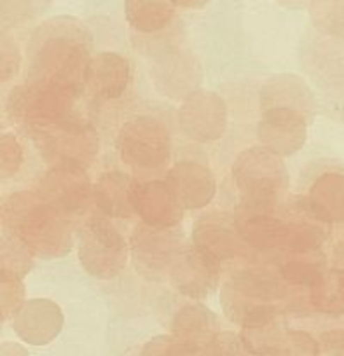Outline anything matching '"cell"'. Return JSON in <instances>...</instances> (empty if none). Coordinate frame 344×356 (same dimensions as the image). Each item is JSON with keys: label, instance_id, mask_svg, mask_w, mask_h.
I'll list each match as a JSON object with an SVG mask.
<instances>
[{"label": "cell", "instance_id": "7c38bea8", "mask_svg": "<svg viewBox=\"0 0 344 356\" xmlns=\"http://www.w3.org/2000/svg\"><path fill=\"white\" fill-rule=\"evenodd\" d=\"M39 193L47 203L65 215H77L93 204V182L84 168L53 164L39 184Z\"/></svg>", "mask_w": 344, "mask_h": 356}, {"label": "cell", "instance_id": "9a60e30c", "mask_svg": "<svg viewBox=\"0 0 344 356\" xmlns=\"http://www.w3.org/2000/svg\"><path fill=\"white\" fill-rule=\"evenodd\" d=\"M311 119L297 111L267 108L260 112L257 136L264 149L280 157L294 156L304 147Z\"/></svg>", "mask_w": 344, "mask_h": 356}, {"label": "cell", "instance_id": "83f0119b", "mask_svg": "<svg viewBox=\"0 0 344 356\" xmlns=\"http://www.w3.org/2000/svg\"><path fill=\"white\" fill-rule=\"evenodd\" d=\"M309 306L323 316L337 318L344 314V271L327 267L318 282L309 286Z\"/></svg>", "mask_w": 344, "mask_h": 356}, {"label": "cell", "instance_id": "44dd1931", "mask_svg": "<svg viewBox=\"0 0 344 356\" xmlns=\"http://www.w3.org/2000/svg\"><path fill=\"white\" fill-rule=\"evenodd\" d=\"M260 112L267 108H288L297 111L311 119L316 102L313 91L301 77L294 74H278L267 79L259 93Z\"/></svg>", "mask_w": 344, "mask_h": 356}, {"label": "cell", "instance_id": "3957f363", "mask_svg": "<svg viewBox=\"0 0 344 356\" xmlns=\"http://www.w3.org/2000/svg\"><path fill=\"white\" fill-rule=\"evenodd\" d=\"M288 285L278 271L247 267L233 273L220 290L226 316L242 328L260 327L280 318V304L287 299Z\"/></svg>", "mask_w": 344, "mask_h": 356}, {"label": "cell", "instance_id": "5b68a950", "mask_svg": "<svg viewBox=\"0 0 344 356\" xmlns=\"http://www.w3.org/2000/svg\"><path fill=\"white\" fill-rule=\"evenodd\" d=\"M44 159L53 164H74L88 170L100 152V138L95 126L74 114L30 133Z\"/></svg>", "mask_w": 344, "mask_h": 356}, {"label": "cell", "instance_id": "8fae6325", "mask_svg": "<svg viewBox=\"0 0 344 356\" xmlns=\"http://www.w3.org/2000/svg\"><path fill=\"white\" fill-rule=\"evenodd\" d=\"M168 280L180 296L206 299L219 286L220 264L194 245H182L168 269Z\"/></svg>", "mask_w": 344, "mask_h": 356}, {"label": "cell", "instance_id": "60d3db41", "mask_svg": "<svg viewBox=\"0 0 344 356\" xmlns=\"http://www.w3.org/2000/svg\"><path fill=\"white\" fill-rule=\"evenodd\" d=\"M0 356H29V353L18 344H2L0 346Z\"/></svg>", "mask_w": 344, "mask_h": 356}, {"label": "cell", "instance_id": "52a82bcc", "mask_svg": "<svg viewBox=\"0 0 344 356\" xmlns=\"http://www.w3.org/2000/svg\"><path fill=\"white\" fill-rule=\"evenodd\" d=\"M79 262L96 280L118 278L128 262L130 246L105 215H91L79 231Z\"/></svg>", "mask_w": 344, "mask_h": 356}, {"label": "cell", "instance_id": "2e32d148", "mask_svg": "<svg viewBox=\"0 0 344 356\" xmlns=\"http://www.w3.org/2000/svg\"><path fill=\"white\" fill-rule=\"evenodd\" d=\"M192 245L219 264L235 259L243 243L235 227V218L227 211H206L192 225Z\"/></svg>", "mask_w": 344, "mask_h": 356}, {"label": "cell", "instance_id": "74e56055", "mask_svg": "<svg viewBox=\"0 0 344 356\" xmlns=\"http://www.w3.org/2000/svg\"><path fill=\"white\" fill-rule=\"evenodd\" d=\"M196 353L189 351L182 346L173 335H157L150 339L142 349L140 356H194Z\"/></svg>", "mask_w": 344, "mask_h": 356}, {"label": "cell", "instance_id": "1f68e13d", "mask_svg": "<svg viewBox=\"0 0 344 356\" xmlns=\"http://www.w3.org/2000/svg\"><path fill=\"white\" fill-rule=\"evenodd\" d=\"M23 304H25V283L22 276L0 271V325L16 316Z\"/></svg>", "mask_w": 344, "mask_h": 356}, {"label": "cell", "instance_id": "836d02e7", "mask_svg": "<svg viewBox=\"0 0 344 356\" xmlns=\"http://www.w3.org/2000/svg\"><path fill=\"white\" fill-rule=\"evenodd\" d=\"M25 152L15 135H0V184L8 182L22 170Z\"/></svg>", "mask_w": 344, "mask_h": 356}, {"label": "cell", "instance_id": "8992f818", "mask_svg": "<svg viewBox=\"0 0 344 356\" xmlns=\"http://www.w3.org/2000/svg\"><path fill=\"white\" fill-rule=\"evenodd\" d=\"M118 150L136 175H156L170 164L171 133L159 118L135 115L119 131Z\"/></svg>", "mask_w": 344, "mask_h": 356}, {"label": "cell", "instance_id": "cb8c5ba5", "mask_svg": "<svg viewBox=\"0 0 344 356\" xmlns=\"http://www.w3.org/2000/svg\"><path fill=\"white\" fill-rule=\"evenodd\" d=\"M304 197L316 217L325 224L332 225L344 222V173H322L311 184L308 196Z\"/></svg>", "mask_w": 344, "mask_h": 356}, {"label": "cell", "instance_id": "8d00e7d4", "mask_svg": "<svg viewBox=\"0 0 344 356\" xmlns=\"http://www.w3.org/2000/svg\"><path fill=\"white\" fill-rule=\"evenodd\" d=\"M194 356H249V353L243 348L240 335L233 332H219L217 337Z\"/></svg>", "mask_w": 344, "mask_h": 356}, {"label": "cell", "instance_id": "b9f144b4", "mask_svg": "<svg viewBox=\"0 0 344 356\" xmlns=\"http://www.w3.org/2000/svg\"><path fill=\"white\" fill-rule=\"evenodd\" d=\"M334 262H336L337 269L344 271V238H341L334 248Z\"/></svg>", "mask_w": 344, "mask_h": 356}, {"label": "cell", "instance_id": "f35d334b", "mask_svg": "<svg viewBox=\"0 0 344 356\" xmlns=\"http://www.w3.org/2000/svg\"><path fill=\"white\" fill-rule=\"evenodd\" d=\"M318 356H344V330H329L320 337Z\"/></svg>", "mask_w": 344, "mask_h": 356}, {"label": "cell", "instance_id": "d590c367", "mask_svg": "<svg viewBox=\"0 0 344 356\" xmlns=\"http://www.w3.org/2000/svg\"><path fill=\"white\" fill-rule=\"evenodd\" d=\"M22 65V51L18 42L0 30V82L11 81L19 72Z\"/></svg>", "mask_w": 344, "mask_h": 356}, {"label": "cell", "instance_id": "ba28073f", "mask_svg": "<svg viewBox=\"0 0 344 356\" xmlns=\"http://www.w3.org/2000/svg\"><path fill=\"white\" fill-rule=\"evenodd\" d=\"M79 98L51 88L25 82L8 98V115L26 135L74 114Z\"/></svg>", "mask_w": 344, "mask_h": 356}, {"label": "cell", "instance_id": "ffe728a7", "mask_svg": "<svg viewBox=\"0 0 344 356\" xmlns=\"http://www.w3.org/2000/svg\"><path fill=\"white\" fill-rule=\"evenodd\" d=\"M63 313L49 299H33L23 304L15 316V328L22 339L36 346L53 341L63 328Z\"/></svg>", "mask_w": 344, "mask_h": 356}, {"label": "cell", "instance_id": "4316f807", "mask_svg": "<svg viewBox=\"0 0 344 356\" xmlns=\"http://www.w3.org/2000/svg\"><path fill=\"white\" fill-rule=\"evenodd\" d=\"M192 70H198V67H192L191 58L171 51V54L161 58L159 63L154 67V77L157 88L166 93V97L185 98L199 82V77H194Z\"/></svg>", "mask_w": 344, "mask_h": 356}, {"label": "cell", "instance_id": "d6986e66", "mask_svg": "<svg viewBox=\"0 0 344 356\" xmlns=\"http://www.w3.org/2000/svg\"><path fill=\"white\" fill-rule=\"evenodd\" d=\"M132 82V67L123 54L102 51L93 54L88 67L86 88L93 97L112 102L125 97Z\"/></svg>", "mask_w": 344, "mask_h": 356}, {"label": "cell", "instance_id": "30bf717a", "mask_svg": "<svg viewBox=\"0 0 344 356\" xmlns=\"http://www.w3.org/2000/svg\"><path fill=\"white\" fill-rule=\"evenodd\" d=\"M177 118L178 128L187 138L199 143H210L224 136L229 112L224 98L215 91L196 89L184 98Z\"/></svg>", "mask_w": 344, "mask_h": 356}, {"label": "cell", "instance_id": "7bdbcfd3", "mask_svg": "<svg viewBox=\"0 0 344 356\" xmlns=\"http://www.w3.org/2000/svg\"><path fill=\"white\" fill-rule=\"evenodd\" d=\"M278 2L288 9H301L306 4H309V0H278Z\"/></svg>", "mask_w": 344, "mask_h": 356}, {"label": "cell", "instance_id": "7a4b0ae2", "mask_svg": "<svg viewBox=\"0 0 344 356\" xmlns=\"http://www.w3.org/2000/svg\"><path fill=\"white\" fill-rule=\"evenodd\" d=\"M4 231L22 239L33 257L61 259L74 248L70 217L47 203L39 191H18L0 207Z\"/></svg>", "mask_w": 344, "mask_h": 356}, {"label": "cell", "instance_id": "ab89813d", "mask_svg": "<svg viewBox=\"0 0 344 356\" xmlns=\"http://www.w3.org/2000/svg\"><path fill=\"white\" fill-rule=\"evenodd\" d=\"M212 0H173V4L180 9H189V11H198V9L206 8Z\"/></svg>", "mask_w": 344, "mask_h": 356}, {"label": "cell", "instance_id": "603a6c76", "mask_svg": "<svg viewBox=\"0 0 344 356\" xmlns=\"http://www.w3.org/2000/svg\"><path fill=\"white\" fill-rule=\"evenodd\" d=\"M136 180L121 170L105 171L93 186V203L107 218H132V204Z\"/></svg>", "mask_w": 344, "mask_h": 356}, {"label": "cell", "instance_id": "277c9868", "mask_svg": "<svg viewBox=\"0 0 344 356\" xmlns=\"http://www.w3.org/2000/svg\"><path fill=\"white\" fill-rule=\"evenodd\" d=\"M231 177L242 200L250 203L281 204L290 184L283 157L263 145L242 150L233 163Z\"/></svg>", "mask_w": 344, "mask_h": 356}, {"label": "cell", "instance_id": "7402d4cb", "mask_svg": "<svg viewBox=\"0 0 344 356\" xmlns=\"http://www.w3.org/2000/svg\"><path fill=\"white\" fill-rule=\"evenodd\" d=\"M219 332L217 314L199 302L182 306L171 321V335L192 353L201 351Z\"/></svg>", "mask_w": 344, "mask_h": 356}, {"label": "cell", "instance_id": "e0dca14e", "mask_svg": "<svg viewBox=\"0 0 344 356\" xmlns=\"http://www.w3.org/2000/svg\"><path fill=\"white\" fill-rule=\"evenodd\" d=\"M132 204L136 217L153 227H177L185 211L166 180L136 182Z\"/></svg>", "mask_w": 344, "mask_h": 356}, {"label": "cell", "instance_id": "4fadbf2b", "mask_svg": "<svg viewBox=\"0 0 344 356\" xmlns=\"http://www.w3.org/2000/svg\"><path fill=\"white\" fill-rule=\"evenodd\" d=\"M235 227L243 246L259 253L280 252L281 213L280 204L250 203L240 200L235 208Z\"/></svg>", "mask_w": 344, "mask_h": 356}, {"label": "cell", "instance_id": "4dcf8cb0", "mask_svg": "<svg viewBox=\"0 0 344 356\" xmlns=\"http://www.w3.org/2000/svg\"><path fill=\"white\" fill-rule=\"evenodd\" d=\"M281 332H283V327H281L280 318H276V320L269 321L266 325H260V327L242 328L240 341H242L243 348H245L249 355L269 356L274 344L280 339Z\"/></svg>", "mask_w": 344, "mask_h": 356}, {"label": "cell", "instance_id": "6da1fadb", "mask_svg": "<svg viewBox=\"0 0 344 356\" xmlns=\"http://www.w3.org/2000/svg\"><path fill=\"white\" fill-rule=\"evenodd\" d=\"M93 56V33L74 16L40 23L29 42L26 82L81 98Z\"/></svg>", "mask_w": 344, "mask_h": 356}, {"label": "cell", "instance_id": "e575fe53", "mask_svg": "<svg viewBox=\"0 0 344 356\" xmlns=\"http://www.w3.org/2000/svg\"><path fill=\"white\" fill-rule=\"evenodd\" d=\"M53 0H0V19L19 23L42 15Z\"/></svg>", "mask_w": 344, "mask_h": 356}, {"label": "cell", "instance_id": "484cf974", "mask_svg": "<svg viewBox=\"0 0 344 356\" xmlns=\"http://www.w3.org/2000/svg\"><path fill=\"white\" fill-rule=\"evenodd\" d=\"M278 275L287 285L309 286L318 282L327 269V257L323 248L301 250V252H285L276 255Z\"/></svg>", "mask_w": 344, "mask_h": 356}, {"label": "cell", "instance_id": "d4e9b609", "mask_svg": "<svg viewBox=\"0 0 344 356\" xmlns=\"http://www.w3.org/2000/svg\"><path fill=\"white\" fill-rule=\"evenodd\" d=\"M173 0H125V16L132 30L142 35L164 32L177 19Z\"/></svg>", "mask_w": 344, "mask_h": 356}, {"label": "cell", "instance_id": "5bb4252c", "mask_svg": "<svg viewBox=\"0 0 344 356\" xmlns=\"http://www.w3.org/2000/svg\"><path fill=\"white\" fill-rule=\"evenodd\" d=\"M281 213V243L280 253L320 250L329 239L330 225L320 220L309 208L306 197H294L280 210Z\"/></svg>", "mask_w": 344, "mask_h": 356}, {"label": "cell", "instance_id": "f1b7e54d", "mask_svg": "<svg viewBox=\"0 0 344 356\" xmlns=\"http://www.w3.org/2000/svg\"><path fill=\"white\" fill-rule=\"evenodd\" d=\"M308 6L316 33L344 42V0H309Z\"/></svg>", "mask_w": 344, "mask_h": 356}, {"label": "cell", "instance_id": "f546056e", "mask_svg": "<svg viewBox=\"0 0 344 356\" xmlns=\"http://www.w3.org/2000/svg\"><path fill=\"white\" fill-rule=\"evenodd\" d=\"M33 259L25 243L15 234L4 232L0 236V271L15 273L18 276H26L33 267Z\"/></svg>", "mask_w": 344, "mask_h": 356}, {"label": "cell", "instance_id": "ac0fdd59", "mask_svg": "<svg viewBox=\"0 0 344 356\" xmlns=\"http://www.w3.org/2000/svg\"><path fill=\"white\" fill-rule=\"evenodd\" d=\"M166 184L184 210H201L208 207L217 193L215 175L206 164L196 161H178L168 170Z\"/></svg>", "mask_w": 344, "mask_h": 356}, {"label": "cell", "instance_id": "9c48e42d", "mask_svg": "<svg viewBox=\"0 0 344 356\" xmlns=\"http://www.w3.org/2000/svg\"><path fill=\"white\" fill-rule=\"evenodd\" d=\"M184 232L177 227H153L140 222L130 238V253L136 273L147 282H163L175 255L184 245Z\"/></svg>", "mask_w": 344, "mask_h": 356}, {"label": "cell", "instance_id": "d6a6232c", "mask_svg": "<svg viewBox=\"0 0 344 356\" xmlns=\"http://www.w3.org/2000/svg\"><path fill=\"white\" fill-rule=\"evenodd\" d=\"M318 341L304 330H283L269 356H318Z\"/></svg>", "mask_w": 344, "mask_h": 356}]
</instances>
